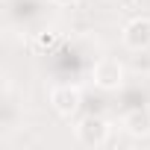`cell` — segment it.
Masks as SVG:
<instances>
[{"instance_id": "cell-1", "label": "cell", "mask_w": 150, "mask_h": 150, "mask_svg": "<svg viewBox=\"0 0 150 150\" xmlns=\"http://www.w3.org/2000/svg\"><path fill=\"white\" fill-rule=\"evenodd\" d=\"M77 138H80V144H86V147H103V144L109 141V124H106V118H100V115H86V118L80 121V127H77Z\"/></svg>"}, {"instance_id": "cell-2", "label": "cell", "mask_w": 150, "mask_h": 150, "mask_svg": "<svg viewBox=\"0 0 150 150\" xmlns=\"http://www.w3.org/2000/svg\"><path fill=\"white\" fill-rule=\"evenodd\" d=\"M50 103H53V109H56L59 115L71 118V115H77V109H80V103H83V94H80L77 86H56V88L50 91Z\"/></svg>"}, {"instance_id": "cell-3", "label": "cell", "mask_w": 150, "mask_h": 150, "mask_svg": "<svg viewBox=\"0 0 150 150\" xmlns=\"http://www.w3.org/2000/svg\"><path fill=\"white\" fill-rule=\"evenodd\" d=\"M94 83L103 88V91H115L121 83H124V68L118 59H100L94 65Z\"/></svg>"}, {"instance_id": "cell-4", "label": "cell", "mask_w": 150, "mask_h": 150, "mask_svg": "<svg viewBox=\"0 0 150 150\" xmlns=\"http://www.w3.org/2000/svg\"><path fill=\"white\" fill-rule=\"evenodd\" d=\"M124 44L132 50L150 47V18H132L124 27Z\"/></svg>"}, {"instance_id": "cell-5", "label": "cell", "mask_w": 150, "mask_h": 150, "mask_svg": "<svg viewBox=\"0 0 150 150\" xmlns=\"http://www.w3.org/2000/svg\"><path fill=\"white\" fill-rule=\"evenodd\" d=\"M124 127L129 135H150V109H132L124 118Z\"/></svg>"}, {"instance_id": "cell-6", "label": "cell", "mask_w": 150, "mask_h": 150, "mask_svg": "<svg viewBox=\"0 0 150 150\" xmlns=\"http://www.w3.org/2000/svg\"><path fill=\"white\" fill-rule=\"evenodd\" d=\"M33 47H35L38 53H50V50H56V47H59V33H56V30H41V33H35Z\"/></svg>"}, {"instance_id": "cell-7", "label": "cell", "mask_w": 150, "mask_h": 150, "mask_svg": "<svg viewBox=\"0 0 150 150\" xmlns=\"http://www.w3.org/2000/svg\"><path fill=\"white\" fill-rule=\"evenodd\" d=\"M115 3H118V6H124V9H132L138 0H115Z\"/></svg>"}, {"instance_id": "cell-8", "label": "cell", "mask_w": 150, "mask_h": 150, "mask_svg": "<svg viewBox=\"0 0 150 150\" xmlns=\"http://www.w3.org/2000/svg\"><path fill=\"white\" fill-rule=\"evenodd\" d=\"M59 6H74V3H80V0H56Z\"/></svg>"}]
</instances>
